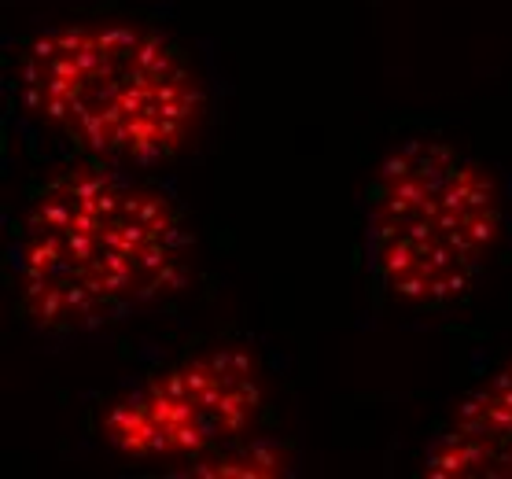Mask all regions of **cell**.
<instances>
[{"label":"cell","mask_w":512,"mask_h":479,"mask_svg":"<svg viewBox=\"0 0 512 479\" xmlns=\"http://www.w3.org/2000/svg\"><path fill=\"white\" fill-rule=\"evenodd\" d=\"M19 104L82 159L148 166L185 152L207 100L170 37L126 19H74L26 45Z\"/></svg>","instance_id":"obj_2"},{"label":"cell","mask_w":512,"mask_h":479,"mask_svg":"<svg viewBox=\"0 0 512 479\" xmlns=\"http://www.w3.org/2000/svg\"><path fill=\"white\" fill-rule=\"evenodd\" d=\"M424 472L439 479L454 476H512V439L446 428L424 454Z\"/></svg>","instance_id":"obj_5"},{"label":"cell","mask_w":512,"mask_h":479,"mask_svg":"<svg viewBox=\"0 0 512 479\" xmlns=\"http://www.w3.org/2000/svg\"><path fill=\"white\" fill-rule=\"evenodd\" d=\"M280 468H284V454H277V450H269V446L244 450L240 443H233L196 461L188 472H196V476H277Z\"/></svg>","instance_id":"obj_7"},{"label":"cell","mask_w":512,"mask_h":479,"mask_svg":"<svg viewBox=\"0 0 512 479\" xmlns=\"http://www.w3.org/2000/svg\"><path fill=\"white\" fill-rule=\"evenodd\" d=\"M266 391L255 354L207 347L126 387L104 413V439L129 461H188L244 443Z\"/></svg>","instance_id":"obj_4"},{"label":"cell","mask_w":512,"mask_h":479,"mask_svg":"<svg viewBox=\"0 0 512 479\" xmlns=\"http://www.w3.org/2000/svg\"><path fill=\"white\" fill-rule=\"evenodd\" d=\"M450 428L457 432L512 439V358L457 402Z\"/></svg>","instance_id":"obj_6"},{"label":"cell","mask_w":512,"mask_h":479,"mask_svg":"<svg viewBox=\"0 0 512 479\" xmlns=\"http://www.w3.org/2000/svg\"><path fill=\"white\" fill-rule=\"evenodd\" d=\"M188 273L192 236L174 203L111 163L52 174L15 229V299L45 332L115 325L177 295Z\"/></svg>","instance_id":"obj_1"},{"label":"cell","mask_w":512,"mask_h":479,"mask_svg":"<svg viewBox=\"0 0 512 479\" xmlns=\"http://www.w3.org/2000/svg\"><path fill=\"white\" fill-rule=\"evenodd\" d=\"M501 188L446 141L398 144L365 192V258L391 299L446 306L468 295L498 251Z\"/></svg>","instance_id":"obj_3"}]
</instances>
